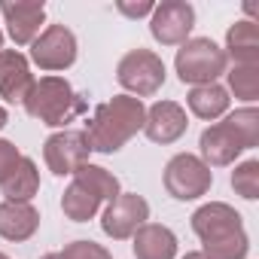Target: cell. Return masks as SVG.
<instances>
[{
  "label": "cell",
  "instance_id": "obj_1",
  "mask_svg": "<svg viewBox=\"0 0 259 259\" xmlns=\"http://www.w3.org/2000/svg\"><path fill=\"white\" fill-rule=\"evenodd\" d=\"M147 119V107L141 98L116 95L113 101H104L95 107L92 119H85V141L95 153H119L132 141Z\"/></svg>",
  "mask_w": 259,
  "mask_h": 259
},
{
  "label": "cell",
  "instance_id": "obj_24",
  "mask_svg": "<svg viewBox=\"0 0 259 259\" xmlns=\"http://www.w3.org/2000/svg\"><path fill=\"white\" fill-rule=\"evenodd\" d=\"M58 259H113V253L95 241H73L58 253Z\"/></svg>",
  "mask_w": 259,
  "mask_h": 259
},
{
  "label": "cell",
  "instance_id": "obj_18",
  "mask_svg": "<svg viewBox=\"0 0 259 259\" xmlns=\"http://www.w3.org/2000/svg\"><path fill=\"white\" fill-rule=\"evenodd\" d=\"M223 52L235 64H259V25L256 22H235L226 34Z\"/></svg>",
  "mask_w": 259,
  "mask_h": 259
},
{
  "label": "cell",
  "instance_id": "obj_10",
  "mask_svg": "<svg viewBox=\"0 0 259 259\" xmlns=\"http://www.w3.org/2000/svg\"><path fill=\"white\" fill-rule=\"evenodd\" d=\"M195 28V10L186 0H165L153 10L150 19V34L162 46H183Z\"/></svg>",
  "mask_w": 259,
  "mask_h": 259
},
{
  "label": "cell",
  "instance_id": "obj_30",
  "mask_svg": "<svg viewBox=\"0 0 259 259\" xmlns=\"http://www.w3.org/2000/svg\"><path fill=\"white\" fill-rule=\"evenodd\" d=\"M0 49H4V31H0Z\"/></svg>",
  "mask_w": 259,
  "mask_h": 259
},
{
  "label": "cell",
  "instance_id": "obj_8",
  "mask_svg": "<svg viewBox=\"0 0 259 259\" xmlns=\"http://www.w3.org/2000/svg\"><path fill=\"white\" fill-rule=\"evenodd\" d=\"M147 220H150V204H147L144 195H138V192H119L107 204V210L101 217V229L113 241H125V238H132Z\"/></svg>",
  "mask_w": 259,
  "mask_h": 259
},
{
  "label": "cell",
  "instance_id": "obj_13",
  "mask_svg": "<svg viewBox=\"0 0 259 259\" xmlns=\"http://www.w3.org/2000/svg\"><path fill=\"white\" fill-rule=\"evenodd\" d=\"M198 147H201V162L207 168H226V165H232L247 150L244 141L235 135V128L226 119L217 122V125H210V128H204Z\"/></svg>",
  "mask_w": 259,
  "mask_h": 259
},
{
  "label": "cell",
  "instance_id": "obj_26",
  "mask_svg": "<svg viewBox=\"0 0 259 259\" xmlns=\"http://www.w3.org/2000/svg\"><path fill=\"white\" fill-rule=\"evenodd\" d=\"M116 10H119L122 16H128V19H141V16H153L156 4H150V0H144V4H125V0H119Z\"/></svg>",
  "mask_w": 259,
  "mask_h": 259
},
{
  "label": "cell",
  "instance_id": "obj_14",
  "mask_svg": "<svg viewBox=\"0 0 259 259\" xmlns=\"http://www.w3.org/2000/svg\"><path fill=\"white\" fill-rule=\"evenodd\" d=\"M0 16L7 22V31L16 46H28L40 37V28L46 22V7L43 4H0Z\"/></svg>",
  "mask_w": 259,
  "mask_h": 259
},
{
  "label": "cell",
  "instance_id": "obj_12",
  "mask_svg": "<svg viewBox=\"0 0 259 259\" xmlns=\"http://www.w3.org/2000/svg\"><path fill=\"white\" fill-rule=\"evenodd\" d=\"M189 128V119H186V110L177 104V101H156L150 110H147V119H144V132L153 144H174L186 135Z\"/></svg>",
  "mask_w": 259,
  "mask_h": 259
},
{
  "label": "cell",
  "instance_id": "obj_7",
  "mask_svg": "<svg viewBox=\"0 0 259 259\" xmlns=\"http://www.w3.org/2000/svg\"><path fill=\"white\" fill-rule=\"evenodd\" d=\"M165 189L171 198L177 201H195L201 195H207L210 183H213V171L192 153H177L168 165H165Z\"/></svg>",
  "mask_w": 259,
  "mask_h": 259
},
{
  "label": "cell",
  "instance_id": "obj_19",
  "mask_svg": "<svg viewBox=\"0 0 259 259\" xmlns=\"http://www.w3.org/2000/svg\"><path fill=\"white\" fill-rule=\"evenodd\" d=\"M0 189H4L7 201H31L40 189V171H37V162L22 156L19 165L10 171V177L0 183Z\"/></svg>",
  "mask_w": 259,
  "mask_h": 259
},
{
  "label": "cell",
  "instance_id": "obj_3",
  "mask_svg": "<svg viewBox=\"0 0 259 259\" xmlns=\"http://www.w3.org/2000/svg\"><path fill=\"white\" fill-rule=\"evenodd\" d=\"M25 113L40 119L43 125L52 128H64L67 122H73L76 116H82L89 110V101L82 95L73 92V85L64 76H40L34 79L28 98L22 101Z\"/></svg>",
  "mask_w": 259,
  "mask_h": 259
},
{
  "label": "cell",
  "instance_id": "obj_27",
  "mask_svg": "<svg viewBox=\"0 0 259 259\" xmlns=\"http://www.w3.org/2000/svg\"><path fill=\"white\" fill-rule=\"evenodd\" d=\"M7 122H10V116H7V110L0 107V128H7Z\"/></svg>",
  "mask_w": 259,
  "mask_h": 259
},
{
  "label": "cell",
  "instance_id": "obj_21",
  "mask_svg": "<svg viewBox=\"0 0 259 259\" xmlns=\"http://www.w3.org/2000/svg\"><path fill=\"white\" fill-rule=\"evenodd\" d=\"M226 76H229V89L235 92V98L241 101L259 98V64H235L232 70H226Z\"/></svg>",
  "mask_w": 259,
  "mask_h": 259
},
{
  "label": "cell",
  "instance_id": "obj_25",
  "mask_svg": "<svg viewBox=\"0 0 259 259\" xmlns=\"http://www.w3.org/2000/svg\"><path fill=\"white\" fill-rule=\"evenodd\" d=\"M19 159H22V153H19V147H16V144L0 141V183L10 177V171L19 165Z\"/></svg>",
  "mask_w": 259,
  "mask_h": 259
},
{
  "label": "cell",
  "instance_id": "obj_15",
  "mask_svg": "<svg viewBox=\"0 0 259 259\" xmlns=\"http://www.w3.org/2000/svg\"><path fill=\"white\" fill-rule=\"evenodd\" d=\"M34 85L31 64L19 49H0V95L10 104H22Z\"/></svg>",
  "mask_w": 259,
  "mask_h": 259
},
{
  "label": "cell",
  "instance_id": "obj_4",
  "mask_svg": "<svg viewBox=\"0 0 259 259\" xmlns=\"http://www.w3.org/2000/svg\"><path fill=\"white\" fill-rule=\"evenodd\" d=\"M119 180L116 174H110L107 168L101 165H82L76 174H73V183L64 189L61 195V210L67 220L73 223H89L104 201H113L119 195Z\"/></svg>",
  "mask_w": 259,
  "mask_h": 259
},
{
  "label": "cell",
  "instance_id": "obj_9",
  "mask_svg": "<svg viewBox=\"0 0 259 259\" xmlns=\"http://www.w3.org/2000/svg\"><path fill=\"white\" fill-rule=\"evenodd\" d=\"M31 61L40 70H67L76 61V37L64 25H49L31 43Z\"/></svg>",
  "mask_w": 259,
  "mask_h": 259
},
{
  "label": "cell",
  "instance_id": "obj_31",
  "mask_svg": "<svg viewBox=\"0 0 259 259\" xmlns=\"http://www.w3.org/2000/svg\"><path fill=\"white\" fill-rule=\"evenodd\" d=\"M0 259H10V256H7V253H0Z\"/></svg>",
  "mask_w": 259,
  "mask_h": 259
},
{
  "label": "cell",
  "instance_id": "obj_2",
  "mask_svg": "<svg viewBox=\"0 0 259 259\" xmlns=\"http://www.w3.org/2000/svg\"><path fill=\"white\" fill-rule=\"evenodd\" d=\"M192 232L201 238L204 259H244L250 250L241 213L226 201L201 204L192 213Z\"/></svg>",
  "mask_w": 259,
  "mask_h": 259
},
{
  "label": "cell",
  "instance_id": "obj_6",
  "mask_svg": "<svg viewBox=\"0 0 259 259\" xmlns=\"http://www.w3.org/2000/svg\"><path fill=\"white\" fill-rule=\"evenodd\" d=\"M116 79L132 98H153L165 85V61L153 49H132L119 58Z\"/></svg>",
  "mask_w": 259,
  "mask_h": 259
},
{
  "label": "cell",
  "instance_id": "obj_5",
  "mask_svg": "<svg viewBox=\"0 0 259 259\" xmlns=\"http://www.w3.org/2000/svg\"><path fill=\"white\" fill-rule=\"evenodd\" d=\"M226 64H229L226 52L210 37H189L177 49V58H174L180 82H189V85H210V82H217L226 73Z\"/></svg>",
  "mask_w": 259,
  "mask_h": 259
},
{
  "label": "cell",
  "instance_id": "obj_29",
  "mask_svg": "<svg viewBox=\"0 0 259 259\" xmlns=\"http://www.w3.org/2000/svg\"><path fill=\"white\" fill-rule=\"evenodd\" d=\"M40 259H58V253H46V256H40Z\"/></svg>",
  "mask_w": 259,
  "mask_h": 259
},
{
  "label": "cell",
  "instance_id": "obj_23",
  "mask_svg": "<svg viewBox=\"0 0 259 259\" xmlns=\"http://www.w3.org/2000/svg\"><path fill=\"white\" fill-rule=\"evenodd\" d=\"M232 189L247 201L259 198V162L256 159H247L232 171Z\"/></svg>",
  "mask_w": 259,
  "mask_h": 259
},
{
  "label": "cell",
  "instance_id": "obj_28",
  "mask_svg": "<svg viewBox=\"0 0 259 259\" xmlns=\"http://www.w3.org/2000/svg\"><path fill=\"white\" fill-rule=\"evenodd\" d=\"M183 259H204V256H201V253H186Z\"/></svg>",
  "mask_w": 259,
  "mask_h": 259
},
{
  "label": "cell",
  "instance_id": "obj_11",
  "mask_svg": "<svg viewBox=\"0 0 259 259\" xmlns=\"http://www.w3.org/2000/svg\"><path fill=\"white\" fill-rule=\"evenodd\" d=\"M89 141L82 132H58L52 135L46 144H43V159L49 165V171L55 177H67V174H76L85 162H89Z\"/></svg>",
  "mask_w": 259,
  "mask_h": 259
},
{
  "label": "cell",
  "instance_id": "obj_20",
  "mask_svg": "<svg viewBox=\"0 0 259 259\" xmlns=\"http://www.w3.org/2000/svg\"><path fill=\"white\" fill-rule=\"evenodd\" d=\"M229 92L220 85V82H210V85H195L189 95H186V104L189 110L198 116V119H217L229 110Z\"/></svg>",
  "mask_w": 259,
  "mask_h": 259
},
{
  "label": "cell",
  "instance_id": "obj_22",
  "mask_svg": "<svg viewBox=\"0 0 259 259\" xmlns=\"http://www.w3.org/2000/svg\"><path fill=\"white\" fill-rule=\"evenodd\" d=\"M226 122L235 128V135L244 141L247 150H253V147L259 144V110H256V107H241V110L229 113Z\"/></svg>",
  "mask_w": 259,
  "mask_h": 259
},
{
  "label": "cell",
  "instance_id": "obj_16",
  "mask_svg": "<svg viewBox=\"0 0 259 259\" xmlns=\"http://www.w3.org/2000/svg\"><path fill=\"white\" fill-rule=\"evenodd\" d=\"M40 229V210L31 201H0V238L28 241Z\"/></svg>",
  "mask_w": 259,
  "mask_h": 259
},
{
  "label": "cell",
  "instance_id": "obj_17",
  "mask_svg": "<svg viewBox=\"0 0 259 259\" xmlns=\"http://www.w3.org/2000/svg\"><path fill=\"white\" fill-rule=\"evenodd\" d=\"M135 259H174L177 235L162 223H144L135 235Z\"/></svg>",
  "mask_w": 259,
  "mask_h": 259
}]
</instances>
